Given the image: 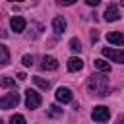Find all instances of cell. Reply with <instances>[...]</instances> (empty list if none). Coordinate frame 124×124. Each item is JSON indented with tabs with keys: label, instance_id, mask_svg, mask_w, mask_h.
Wrapping results in <instances>:
<instances>
[{
	"label": "cell",
	"instance_id": "cell-28",
	"mask_svg": "<svg viewBox=\"0 0 124 124\" xmlns=\"http://www.w3.org/2000/svg\"><path fill=\"white\" fill-rule=\"evenodd\" d=\"M120 4H122V6H124V0H120Z\"/></svg>",
	"mask_w": 124,
	"mask_h": 124
},
{
	"label": "cell",
	"instance_id": "cell-9",
	"mask_svg": "<svg viewBox=\"0 0 124 124\" xmlns=\"http://www.w3.org/2000/svg\"><path fill=\"white\" fill-rule=\"evenodd\" d=\"M52 31H54L56 35H62V33L66 31V19L60 17V16L54 17V19H52Z\"/></svg>",
	"mask_w": 124,
	"mask_h": 124
},
{
	"label": "cell",
	"instance_id": "cell-20",
	"mask_svg": "<svg viewBox=\"0 0 124 124\" xmlns=\"http://www.w3.org/2000/svg\"><path fill=\"white\" fill-rule=\"evenodd\" d=\"M60 112H62V108H58L56 105H52V107H50V114H52V116H58Z\"/></svg>",
	"mask_w": 124,
	"mask_h": 124
},
{
	"label": "cell",
	"instance_id": "cell-11",
	"mask_svg": "<svg viewBox=\"0 0 124 124\" xmlns=\"http://www.w3.org/2000/svg\"><path fill=\"white\" fill-rule=\"evenodd\" d=\"M41 68H43V70H56V68H58V60L52 58V56H43Z\"/></svg>",
	"mask_w": 124,
	"mask_h": 124
},
{
	"label": "cell",
	"instance_id": "cell-25",
	"mask_svg": "<svg viewBox=\"0 0 124 124\" xmlns=\"http://www.w3.org/2000/svg\"><path fill=\"white\" fill-rule=\"evenodd\" d=\"M118 124H124V114H120V116H118Z\"/></svg>",
	"mask_w": 124,
	"mask_h": 124
},
{
	"label": "cell",
	"instance_id": "cell-2",
	"mask_svg": "<svg viewBox=\"0 0 124 124\" xmlns=\"http://www.w3.org/2000/svg\"><path fill=\"white\" fill-rule=\"evenodd\" d=\"M41 103H43V99L35 89H27L25 91V107L27 108H39Z\"/></svg>",
	"mask_w": 124,
	"mask_h": 124
},
{
	"label": "cell",
	"instance_id": "cell-6",
	"mask_svg": "<svg viewBox=\"0 0 124 124\" xmlns=\"http://www.w3.org/2000/svg\"><path fill=\"white\" fill-rule=\"evenodd\" d=\"M72 99H74V95L68 87H58L56 89V101L58 103H72Z\"/></svg>",
	"mask_w": 124,
	"mask_h": 124
},
{
	"label": "cell",
	"instance_id": "cell-23",
	"mask_svg": "<svg viewBox=\"0 0 124 124\" xmlns=\"http://www.w3.org/2000/svg\"><path fill=\"white\" fill-rule=\"evenodd\" d=\"M17 79H21V81H23V79H27V76H25L23 72H19V74H17Z\"/></svg>",
	"mask_w": 124,
	"mask_h": 124
},
{
	"label": "cell",
	"instance_id": "cell-8",
	"mask_svg": "<svg viewBox=\"0 0 124 124\" xmlns=\"http://www.w3.org/2000/svg\"><path fill=\"white\" fill-rule=\"evenodd\" d=\"M10 25H12V29H14L16 33H21V31L25 29L27 23H25V19H23L21 16H14V17L10 19Z\"/></svg>",
	"mask_w": 124,
	"mask_h": 124
},
{
	"label": "cell",
	"instance_id": "cell-27",
	"mask_svg": "<svg viewBox=\"0 0 124 124\" xmlns=\"http://www.w3.org/2000/svg\"><path fill=\"white\" fill-rule=\"evenodd\" d=\"M0 124H4V120H2V118H0Z\"/></svg>",
	"mask_w": 124,
	"mask_h": 124
},
{
	"label": "cell",
	"instance_id": "cell-4",
	"mask_svg": "<svg viewBox=\"0 0 124 124\" xmlns=\"http://www.w3.org/2000/svg\"><path fill=\"white\" fill-rule=\"evenodd\" d=\"M19 103V93H8L4 97H0V108H14Z\"/></svg>",
	"mask_w": 124,
	"mask_h": 124
},
{
	"label": "cell",
	"instance_id": "cell-22",
	"mask_svg": "<svg viewBox=\"0 0 124 124\" xmlns=\"http://www.w3.org/2000/svg\"><path fill=\"white\" fill-rule=\"evenodd\" d=\"M85 2H87L89 6H99V2H101V0H85Z\"/></svg>",
	"mask_w": 124,
	"mask_h": 124
},
{
	"label": "cell",
	"instance_id": "cell-5",
	"mask_svg": "<svg viewBox=\"0 0 124 124\" xmlns=\"http://www.w3.org/2000/svg\"><path fill=\"white\" fill-rule=\"evenodd\" d=\"M103 56H107V58H108V60H112V62L124 64V50H118V48H108V46H105V48H103Z\"/></svg>",
	"mask_w": 124,
	"mask_h": 124
},
{
	"label": "cell",
	"instance_id": "cell-12",
	"mask_svg": "<svg viewBox=\"0 0 124 124\" xmlns=\"http://www.w3.org/2000/svg\"><path fill=\"white\" fill-rule=\"evenodd\" d=\"M81 68H83V60H81V58L72 56V58L68 60V70H70V72H79Z\"/></svg>",
	"mask_w": 124,
	"mask_h": 124
},
{
	"label": "cell",
	"instance_id": "cell-18",
	"mask_svg": "<svg viewBox=\"0 0 124 124\" xmlns=\"http://www.w3.org/2000/svg\"><path fill=\"white\" fill-rule=\"evenodd\" d=\"M21 64H23L25 68H29V66L33 64V56H31V54H23V56H21Z\"/></svg>",
	"mask_w": 124,
	"mask_h": 124
},
{
	"label": "cell",
	"instance_id": "cell-21",
	"mask_svg": "<svg viewBox=\"0 0 124 124\" xmlns=\"http://www.w3.org/2000/svg\"><path fill=\"white\" fill-rule=\"evenodd\" d=\"M76 0H58V4H62V6H70V4H74Z\"/></svg>",
	"mask_w": 124,
	"mask_h": 124
},
{
	"label": "cell",
	"instance_id": "cell-14",
	"mask_svg": "<svg viewBox=\"0 0 124 124\" xmlns=\"http://www.w3.org/2000/svg\"><path fill=\"white\" fill-rule=\"evenodd\" d=\"M10 62V50H8V46H4V45H0V64H8Z\"/></svg>",
	"mask_w": 124,
	"mask_h": 124
},
{
	"label": "cell",
	"instance_id": "cell-17",
	"mask_svg": "<svg viewBox=\"0 0 124 124\" xmlns=\"http://www.w3.org/2000/svg\"><path fill=\"white\" fill-rule=\"evenodd\" d=\"M70 50H74V52H79V50H81V43H79V39H76V37L70 39Z\"/></svg>",
	"mask_w": 124,
	"mask_h": 124
},
{
	"label": "cell",
	"instance_id": "cell-13",
	"mask_svg": "<svg viewBox=\"0 0 124 124\" xmlns=\"http://www.w3.org/2000/svg\"><path fill=\"white\" fill-rule=\"evenodd\" d=\"M93 64H95V68H97V70H101V72H107V74L110 72V64H108L107 60H103V58H97Z\"/></svg>",
	"mask_w": 124,
	"mask_h": 124
},
{
	"label": "cell",
	"instance_id": "cell-1",
	"mask_svg": "<svg viewBox=\"0 0 124 124\" xmlns=\"http://www.w3.org/2000/svg\"><path fill=\"white\" fill-rule=\"evenodd\" d=\"M87 89L95 97H107L108 95V78L105 74H91L87 79Z\"/></svg>",
	"mask_w": 124,
	"mask_h": 124
},
{
	"label": "cell",
	"instance_id": "cell-7",
	"mask_svg": "<svg viewBox=\"0 0 124 124\" xmlns=\"http://www.w3.org/2000/svg\"><path fill=\"white\" fill-rule=\"evenodd\" d=\"M105 19H107V21H118V19H120V12H118V8H116L114 4H108V6H107V10H105Z\"/></svg>",
	"mask_w": 124,
	"mask_h": 124
},
{
	"label": "cell",
	"instance_id": "cell-16",
	"mask_svg": "<svg viewBox=\"0 0 124 124\" xmlns=\"http://www.w3.org/2000/svg\"><path fill=\"white\" fill-rule=\"evenodd\" d=\"M0 85H2V87H16V79L4 76V78H0Z\"/></svg>",
	"mask_w": 124,
	"mask_h": 124
},
{
	"label": "cell",
	"instance_id": "cell-10",
	"mask_svg": "<svg viewBox=\"0 0 124 124\" xmlns=\"http://www.w3.org/2000/svg\"><path fill=\"white\" fill-rule=\"evenodd\" d=\"M107 41H108L110 45H124V33H120V31H110V33H107Z\"/></svg>",
	"mask_w": 124,
	"mask_h": 124
},
{
	"label": "cell",
	"instance_id": "cell-19",
	"mask_svg": "<svg viewBox=\"0 0 124 124\" xmlns=\"http://www.w3.org/2000/svg\"><path fill=\"white\" fill-rule=\"evenodd\" d=\"M10 122H12V124H25V118H23L21 114H14V116L10 118Z\"/></svg>",
	"mask_w": 124,
	"mask_h": 124
},
{
	"label": "cell",
	"instance_id": "cell-26",
	"mask_svg": "<svg viewBox=\"0 0 124 124\" xmlns=\"http://www.w3.org/2000/svg\"><path fill=\"white\" fill-rule=\"evenodd\" d=\"M10 2H23V0H10Z\"/></svg>",
	"mask_w": 124,
	"mask_h": 124
},
{
	"label": "cell",
	"instance_id": "cell-15",
	"mask_svg": "<svg viewBox=\"0 0 124 124\" xmlns=\"http://www.w3.org/2000/svg\"><path fill=\"white\" fill-rule=\"evenodd\" d=\"M33 81H35V85H39L41 89H50V81H46V79H43V78H39V76H35Z\"/></svg>",
	"mask_w": 124,
	"mask_h": 124
},
{
	"label": "cell",
	"instance_id": "cell-3",
	"mask_svg": "<svg viewBox=\"0 0 124 124\" xmlns=\"http://www.w3.org/2000/svg\"><path fill=\"white\" fill-rule=\"evenodd\" d=\"M91 118H93L95 122H107V120L110 118V110H108V107H105V105H97V107H93Z\"/></svg>",
	"mask_w": 124,
	"mask_h": 124
},
{
	"label": "cell",
	"instance_id": "cell-24",
	"mask_svg": "<svg viewBox=\"0 0 124 124\" xmlns=\"http://www.w3.org/2000/svg\"><path fill=\"white\" fill-rule=\"evenodd\" d=\"M91 41H93V43L97 41V31H93V33H91Z\"/></svg>",
	"mask_w": 124,
	"mask_h": 124
}]
</instances>
